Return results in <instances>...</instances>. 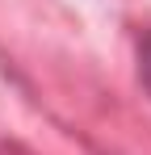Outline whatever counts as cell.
Masks as SVG:
<instances>
[{"instance_id": "6da1fadb", "label": "cell", "mask_w": 151, "mask_h": 155, "mask_svg": "<svg viewBox=\"0 0 151 155\" xmlns=\"http://www.w3.org/2000/svg\"><path fill=\"white\" fill-rule=\"evenodd\" d=\"M139 80H143V88H147V97H151V29L143 34V42H139Z\"/></svg>"}]
</instances>
